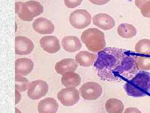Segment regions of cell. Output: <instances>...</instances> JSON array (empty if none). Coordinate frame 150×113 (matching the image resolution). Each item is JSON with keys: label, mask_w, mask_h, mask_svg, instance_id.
I'll return each mask as SVG.
<instances>
[{"label": "cell", "mask_w": 150, "mask_h": 113, "mask_svg": "<svg viewBox=\"0 0 150 113\" xmlns=\"http://www.w3.org/2000/svg\"><path fill=\"white\" fill-rule=\"evenodd\" d=\"M140 10L144 17L150 18V1L145 3L140 8Z\"/></svg>", "instance_id": "cell-25"}, {"label": "cell", "mask_w": 150, "mask_h": 113, "mask_svg": "<svg viewBox=\"0 0 150 113\" xmlns=\"http://www.w3.org/2000/svg\"><path fill=\"white\" fill-rule=\"evenodd\" d=\"M83 0H64V4L68 8H74L80 5Z\"/></svg>", "instance_id": "cell-24"}, {"label": "cell", "mask_w": 150, "mask_h": 113, "mask_svg": "<svg viewBox=\"0 0 150 113\" xmlns=\"http://www.w3.org/2000/svg\"><path fill=\"white\" fill-rule=\"evenodd\" d=\"M70 24L76 29H83L90 25L91 16L85 9H76L70 14Z\"/></svg>", "instance_id": "cell-5"}, {"label": "cell", "mask_w": 150, "mask_h": 113, "mask_svg": "<svg viewBox=\"0 0 150 113\" xmlns=\"http://www.w3.org/2000/svg\"><path fill=\"white\" fill-rule=\"evenodd\" d=\"M81 40L87 49L93 52L98 53L106 48L105 34L97 28H90L83 31Z\"/></svg>", "instance_id": "cell-3"}, {"label": "cell", "mask_w": 150, "mask_h": 113, "mask_svg": "<svg viewBox=\"0 0 150 113\" xmlns=\"http://www.w3.org/2000/svg\"><path fill=\"white\" fill-rule=\"evenodd\" d=\"M79 92L84 99L94 101L100 97L103 93V88L96 82H88L83 84L79 89Z\"/></svg>", "instance_id": "cell-6"}, {"label": "cell", "mask_w": 150, "mask_h": 113, "mask_svg": "<svg viewBox=\"0 0 150 113\" xmlns=\"http://www.w3.org/2000/svg\"><path fill=\"white\" fill-rule=\"evenodd\" d=\"M105 109L108 113H123L125 109L124 104L116 98H111L105 104Z\"/></svg>", "instance_id": "cell-19"}, {"label": "cell", "mask_w": 150, "mask_h": 113, "mask_svg": "<svg viewBox=\"0 0 150 113\" xmlns=\"http://www.w3.org/2000/svg\"><path fill=\"white\" fill-rule=\"evenodd\" d=\"M127 95L133 97H142L150 94V72L144 70L139 72L135 76L124 85Z\"/></svg>", "instance_id": "cell-2"}, {"label": "cell", "mask_w": 150, "mask_h": 113, "mask_svg": "<svg viewBox=\"0 0 150 113\" xmlns=\"http://www.w3.org/2000/svg\"><path fill=\"white\" fill-rule=\"evenodd\" d=\"M91 3L96 5H104L110 1V0H89Z\"/></svg>", "instance_id": "cell-26"}, {"label": "cell", "mask_w": 150, "mask_h": 113, "mask_svg": "<svg viewBox=\"0 0 150 113\" xmlns=\"http://www.w3.org/2000/svg\"><path fill=\"white\" fill-rule=\"evenodd\" d=\"M123 113H142V112L139 109H138V108L130 107L126 108L125 111L123 112Z\"/></svg>", "instance_id": "cell-27"}, {"label": "cell", "mask_w": 150, "mask_h": 113, "mask_svg": "<svg viewBox=\"0 0 150 113\" xmlns=\"http://www.w3.org/2000/svg\"><path fill=\"white\" fill-rule=\"evenodd\" d=\"M137 65L140 70H150V56H138L137 59Z\"/></svg>", "instance_id": "cell-23"}, {"label": "cell", "mask_w": 150, "mask_h": 113, "mask_svg": "<svg viewBox=\"0 0 150 113\" xmlns=\"http://www.w3.org/2000/svg\"><path fill=\"white\" fill-rule=\"evenodd\" d=\"M34 69V62L28 58L18 59L15 62V75L26 76L30 74Z\"/></svg>", "instance_id": "cell-13"}, {"label": "cell", "mask_w": 150, "mask_h": 113, "mask_svg": "<svg viewBox=\"0 0 150 113\" xmlns=\"http://www.w3.org/2000/svg\"><path fill=\"white\" fill-rule=\"evenodd\" d=\"M58 107V104L54 98L47 97L38 103V111L39 113H56Z\"/></svg>", "instance_id": "cell-16"}, {"label": "cell", "mask_w": 150, "mask_h": 113, "mask_svg": "<svg viewBox=\"0 0 150 113\" xmlns=\"http://www.w3.org/2000/svg\"><path fill=\"white\" fill-rule=\"evenodd\" d=\"M40 44L45 51L48 54H55L60 50L59 40L55 36H45L40 40Z\"/></svg>", "instance_id": "cell-10"}, {"label": "cell", "mask_w": 150, "mask_h": 113, "mask_svg": "<svg viewBox=\"0 0 150 113\" xmlns=\"http://www.w3.org/2000/svg\"><path fill=\"white\" fill-rule=\"evenodd\" d=\"M150 1V0H135V4L138 8H141L143 4L148 1Z\"/></svg>", "instance_id": "cell-28"}, {"label": "cell", "mask_w": 150, "mask_h": 113, "mask_svg": "<svg viewBox=\"0 0 150 113\" xmlns=\"http://www.w3.org/2000/svg\"><path fill=\"white\" fill-rule=\"evenodd\" d=\"M35 45L30 39L23 36L15 37V53L17 55H25L31 54Z\"/></svg>", "instance_id": "cell-9"}, {"label": "cell", "mask_w": 150, "mask_h": 113, "mask_svg": "<svg viewBox=\"0 0 150 113\" xmlns=\"http://www.w3.org/2000/svg\"><path fill=\"white\" fill-rule=\"evenodd\" d=\"M135 52L139 54L150 55V40L144 39L139 40L135 45Z\"/></svg>", "instance_id": "cell-21"}, {"label": "cell", "mask_w": 150, "mask_h": 113, "mask_svg": "<svg viewBox=\"0 0 150 113\" xmlns=\"http://www.w3.org/2000/svg\"><path fill=\"white\" fill-rule=\"evenodd\" d=\"M33 29L40 34H51L54 31V25L50 20L45 18H38L33 23Z\"/></svg>", "instance_id": "cell-12"}, {"label": "cell", "mask_w": 150, "mask_h": 113, "mask_svg": "<svg viewBox=\"0 0 150 113\" xmlns=\"http://www.w3.org/2000/svg\"><path fill=\"white\" fill-rule=\"evenodd\" d=\"M93 23L103 30H110L115 26L114 18L106 13H99L93 16Z\"/></svg>", "instance_id": "cell-11"}, {"label": "cell", "mask_w": 150, "mask_h": 113, "mask_svg": "<svg viewBox=\"0 0 150 113\" xmlns=\"http://www.w3.org/2000/svg\"><path fill=\"white\" fill-rule=\"evenodd\" d=\"M63 49L70 53L80 50L82 47L81 42L78 37L75 36H66L62 40Z\"/></svg>", "instance_id": "cell-15"}, {"label": "cell", "mask_w": 150, "mask_h": 113, "mask_svg": "<svg viewBox=\"0 0 150 113\" xmlns=\"http://www.w3.org/2000/svg\"><path fill=\"white\" fill-rule=\"evenodd\" d=\"M98 55L86 51H81L76 55V62L81 67H88L95 64Z\"/></svg>", "instance_id": "cell-17"}, {"label": "cell", "mask_w": 150, "mask_h": 113, "mask_svg": "<svg viewBox=\"0 0 150 113\" xmlns=\"http://www.w3.org/2000/svg\"><path fill=\"white\" fill-rule=\"evenodd\" d=\"M15 111H16V113H21V111H20V110H19L17 107L15 108Z\"/></svg>", "instance_id": "cell-30"}, {"label": "cell", "mask_w": 150, "mask_h": 113, "mask_svg": "<svg viewBox=\"0 0 150 113\" xmlns=\"http://www.w3.org/2000/svg\"><path fill=\"white\" fill-rule=\"evenodd\" d=\"M57 97L64 106H73L79 102V92L75 87H67L61 90Z\"/></svg>", "instance_id": "cell-8"}, {"label": "cell", "mask_w": 150, "mask_h": 113, "mask_svg": "<svg viewBox=\"0 0 150 113\" xmlns=\"http://www.w3.org/2000/svg\"><path fill=\"white\" fill-rule=\"evenodd\" d=\"M78 68V63L76 60L73 59H64L56 64L55 70L56 72L64 75L70 72H75Z\"/></svg>", "instance_id": "cell-14"}, {"label": "cell", "mask_w": 150, "mask_h": 113, "mask_svg": "<svg viewBox=\"0 0 150 113\" xmlns=\"http://www.w3.org/2000/svg\"><path fill=\"white\" fill-rule=\"evenodd\" d=\"M62 83L67 87H76L81 82V78L78 74L70 72L63 75Z\"/></svg>", "instance_id": "cell-18"}, {"label": "cell", "mask_w": 150, "mask_h": 113, "mask_svg": "<svg viewBox=\"0 0 150 113\" xmlns=\"http://www.w3.org/2000/svg\"><path fill=\"white\" fill-rule=\"evenodd\" d=\"M49 90L47 82L43 80L32 81L28 89V96L32 100H38L46 95Z\"/></svg>", "instance_id": "cell-7"}, {"label": "cell", "mask_w": 150, "mask_h": 113, "mask_svg": "<svg viewBox=\"0 0 150 113\" xmlns=\"http://www.w3.org/2000/svg\"><path fill=\"white\" fill-rule=\"evenodd\" d=\"M30 84L26 77L15 75V90L20 92H24L28 89Z\"/></svg>", "instance_id": "cell-22"}, {"label": "cell", "mask_w": 150, "mask_h": 113, "mask_svg": "<svg viewBox=\"0 0 150 113\" xmlns=\"http://www.w3.org/2000/svg\"><path fill=\"white\" fill-rule=\"evenodd\" d=\"M43 11V5L36 1H28L25 3L18 1L15 3V12L23 21H31L35 16L40 15Z\"/></svg>", "instance_id": "cell-4"}, {"label": "cell", "mask_w": 150, "mask_h": 113, "mask_svg": "<svg viewBox=\"0 0 150 113\" xmlns=\"http://www.w3.org/2000/svg\"><path fill=\"white\" fill-rule=\"evenodd\" d=\"M21 99V96L20 92L15 90V104H17L19 103V102L20 101Z\"/></svg>", "instance_id": "cell-29"}, {"label": "cell", "mask_w": 150, "mask_h": 113, "mask_svg": "<svg viewBox=\"0 0 150 113\" xmlns=\"http://www.w3.org/2000/svg\"><path fill=\"white\" fill-rule=\"evenodd\" d=\"M118 34L123 39H131L137 34V30L133 25L128 23H121L118 27Z\"/></svg>", "instance_id": "cell-20"}, {"label": "cell", "mask_w": 150, "mask_h": 113, "mask_svg": "<svg viewBox=\"0 0 150 113\" xmlns=\"http://www.w3.org/2000/svg\"><path fill=\"white\" fill-rule=\"evenodd\" d=\"M138 56L132 51L107 47L98 52L94 65L102 81H128L139 72Z\"/></svg>", "instance_id": "cell-1"}]
</instances>
